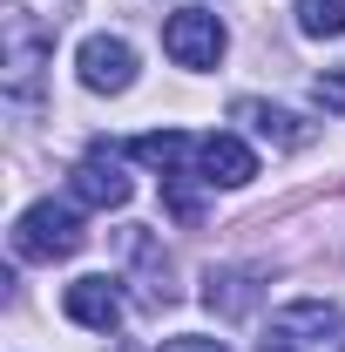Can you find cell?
Returning <instances> with one entry per match:
<instances>
[{
	"label": "cell",
	"instance_id": "cell-1",
	"mask_svg": "<svg viewBox=\"0 0 345 352\" xmlns=\"http://www.w3.org/2000/svg\"><path fill=\"white\" fill-rule=\"evenodd\" d=\"M258 352H345V311L325 298H298V305H278L264 325Z\"/></svg>",
	"mask_w": 345,
	"mask_h": 352
},
{
	"label": "cell",
	"instance_id": "cell-2",
	"mask_svg": "<svg viewBox=\"0 0 345 352\" xmlns=\"http://www.w3.org/2000/svg\"><path fill=\"white\" fill-rule=\"evenodd\" d=\"M82 244H88L82 217H75L68 204H54V197L27 204V210L14 217V258H27V264H61V258H75Z\"/></svg>",
	"mask_w": 345,
	"mask_h": 352
},
{
	"label": "cell",
	"instance_id": "cell-3",
	"mask_svg": "<svg viewBox=\"0 0 345 352\" xmlns=\"http://www.w3.org/2000/svg\"><path fill=\"white\" fill-rule=\"evenodd\" d=\"M223 47H230V34H223V21L203 14V7H183V14L163 21V54H170L176 68H216Z\"/></svg>",
	"mask_w": 345,
	"mask_h": 352
},
{
	"label": "cell",
	"instance_id": "cell-4",
	"mask_svg": "<svg viewBox=\"0 0 345 352\" xmlns=\"http://www.w3.org/2000/svg\"><path fill=\"white\" fill-rule=\"evenodd\" d=\"M115 156H122L115 142H95L82 163L68 170V197H75L82 210H122V204H129V176H122Z\"/></svg>",
	"mask_w": 345,
	"mask_h": 352
},
{
	"label": "cell",
	"instance_id": "cell-5",
	"mask_svg": "<svg viewBox=\"0 0 345 352\" xmlns=\"http://www.w3.org/2000/svg\"><path fill=\"white\" fill-rule=\"evenodd\" d=\"M75 68H82V88H95V95H129L135 88V47L122 34H88L75 47Z\"/></svg>",
	"mask_w": 345,
	"mask_h": 352
},
{
	"label": "cell",
	"instance_id": "cell-6",
	"mask_svg": "<svg viewBox=\"0 0 345 352\" xmlns=\"http://www.w3.org/2000/svg\"><path fill=\"white\" fill-rule=\"evenodd\" d=\"M197 176H203L210 190H244V183L258 176V156H251V142H237V135H203V142H197Z\"/></svg>",
	"mask_w": 345,
	"mask_h": 352
},
{
	"label": "cell",
	"instance_id": "cell-7",
	"mask_svg": "<svg viewBox=\"0 0 345 352\" xmlns=\"http://www.w3.org/2000/svg\"><path fill=\"white\" fill-rule=\"evenodd\" d=\"M61 311L88 332H115L122 325V292H115V278H75L61 292Z\"/></svg>",
	"mask_w": 345,
	"mask_h": 352
},
{
	"label": "cell",
	"instance_id": "cell-8",
	"mask_svg": "<svg viewBox=\"0 0 345 352\" xmlns=\"http://www.w3.org/2000/svg\"><path fill=\"white\" fill-rule=\"evenodd\" d=\"M230 116H237V122H251V129L264 135V142H278V149H304V142H311V122H298V116H291V109H278V102H258V95H237V102H230Z\"/></svg>",
	"mask_w": 345,
	"mask_h": 352
},
{
	"label": "cell",
	"instance_id": "cell-9",
	"mask_svg": "<svg viewBox=\"0 0 345 352\" xmlns=\"http://www.w3.org/2000/svg\"><path fill=\"white\" fill-rule=\"evenodd\" d=\"M203 305L216 318H244V311L258 305V271H244V264H216L210 278H203Z\"/></svg>",
	"mask_w": 345,
	"mask_h": 352
},
{
	"label": "cell",
	"instance_id": "cell-10",
	"mask_svg": "<svg viewBox=\"0 0 345 352\" xmlns=\"http://www.w3.org/2000/svg\"><path fill=\"white\" fill-rule=\"evenodd\" d=\"M298 34H311V41H339V34H345V0H298Z\"/></svg>",
	"mask_w": 345,
	"mask_h": 352
},
{
	"label": "cell",
	"instance_id": "cell-11",
	"mask_svg": "<svg viewBox=\"0 0 345 352\" xmlns=\"http://www.w3.org/2000/svg\"><path fill=\"white\" fill-rule=\"evenodd\" d=\"M311 95H318V109H345V75H332V68H325V75L311 82Z\"/></svg>",
	"mask_w": 345,
	"mask_h": 352
},
{
	"label": "cell",
	"instance_id": "cell-12",
	"mask_svg": "<svg viewBox=\"0 0 345 352\" xmlns=\"http://www.w3.org/2000/svg\"><path fill=\"white\" fill-rule=\"evenodd\" d=\"M163 352H230L223 339H197V332H183V339H163Z\"/></svg>",
	"mask_w": 345,
	"mask_h": 352
}]
</instances>
